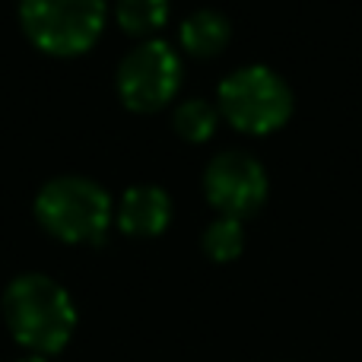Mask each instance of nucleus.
<instances>
[{"instance_id":"obj_1","label":"nucleus","mask_w":362,"mask_h":362,"mask_svg":"<svg viewBox=\"0 0 362 362\" xmlns=\"http://www.w3.org/2000/svg\"><path fill=\"white\" fill-rule=\"evenodd\" d=\"M4 321L19 346L32 356H54L76 331V305L57 280L45 274H19L4 289Z\"/></svg>"},{"instance_id":"obj_2","label":"nucleus","mask_w":362,"mask_h":362,"mask_svg":"<svg viewBox=\"0 0 362 362\" xmlns=\"http://www.w3.org/2000/svg\"><path fill=\"white\" fill-rule=\"evenodd\" d=\"M35 219L67 245H99L112 226V197L93 178H51L35 194Z\"/></svg>"},{"instance_id":"obj_3","label":"nucleus","mask_w":362,"mask_h":362,"mask_svg":"<svg viewBox=\"0 0 362 362\" xmlns=\"http://www.w3.org/2000/svg\"><path fill=\"white\" fill-rule=\"evenodd\" d=\"M216 108L219 118H226L235 131L264 137L274 134L293 118V89L276 70L264 64L238 67L229 74L216 89Z\"/></svg>"},{"instance_id":"obj_4","label":"nucleus","mask_w":362,"mask_h":362,"mask_svg":"<svg viewBox=\"0 0 362 362\" xmlns=\"http://www.w3.org/2000/svg\"><path fill=\"white\" fill-rule=\"evenodd\" d=\"M105 0H19V23L38 51L86 54L105 29Z\"/></svg>"},{"instance_id":"obj_5","label":"nucleus","mask_w":362,"mask_h":362,"mask_svg":"<svg viewBox=\"0 0 362 362\" xmlns=\"http://www.w3.org/2000/svg\"><path fill=\"white\" fill-rule=\"evenodd\" d=\"M115 86H118L121 102L137 115L165 108L181 86V61L175 48L159 38L140 42L137 48H131L121 57Z\"/></svg>"},{"instance_id":"obj_6","label":"nucleus","mask_w":362,"mask_h":362,"mask_svg":"<svg viewBox=\"0 0 362 362\" xmlns=\"http://www.w3.org/2000/svg\"><path fill=\"white\" fill-rule=\"evenodd\" d=\"M204 194L219 216L245 219L264 206L270 181L264 163L245 150H223L206 163Z\"/></svg>"},{"instance_id":"obj_7","label":"nucleus","mask_w":362,"mask_h":362,"mask_svg":"<svg viewBox=\"0 0 362 362\" xmlns=\"http://www.w3.org/2000/svg\"><path fill=\"white\" fill-rule=\"evenodd\" d=\"M172 223V197L159 185H134L118 204V229L134 238L163 235Z\"/></svg>"},{"instance_id":"obj_8","label":"nucleus","mask_w":362,"mask_h":362,"mask_svg":"<svg viewBox=\"0 0 362 362\" xmlns=\"http://www.w3.org/2000/svg\"><path fill=\"white\" fill-rule=\"evenodd\" d=\"M229 38H232V25L226 19V13H219V10H194L178 29L181 48L191 57L223 54Z\"/></svg>"},{"instance_id":"obj_9","label":"nucleus","mask_w":362,"mask_h":362,"mask_svg":"<svg viewBox=\"0 0 362 362\" xmlns=\"http://www.w3.org/2000/svg\"><path fill=\"white\" fill-rule=\"evenodd\" d=\"M172 127L187 144H206L219 127V108L206 99H185L172 115Z\"/></svg>"},{"instance_id":"obj_10","label":"nucleus","mask_w":362,"mask_h":362,"mask_svg":"<svg viewBox=\"0 0 362 362\" xmlns=\"http://www.w3.org/2000/svg\"><path fill=\"white\" fill-rule=\"evenodd\" d=\"M204 255L216 264H229L235 261L238 255L245 251V229L242 219H229V216H216L210 226L204 229Z\"/></svg>"},{"instance_id":"obj_11","label":"nucleus","mask_w":362,"mask_h":362,"mask_svg":"<svg viewBox=\"0 0 362 362\" xmlns=\"http://www.w3.org/2000/svg\"><path fill=\"white\" fill-rule=\"evenodd\" d=\"M115 16L127 35H150L169 19V0H118Z\"/></svg>"},{"instance_id":"obj_12","label":"nucleus","mask_w":362,"mask_h":362,"mask_svg":"<svg viewBox=\"0 0 362 362\" xmlns=\"http://www.w3.org/2000/svg\"><path fill=\"white\" fill-rule=\"evenodd\" d=\"M19 362H48V359H45V356H32V353H29V356H23Z\"/></svg>"}]
</instances>
